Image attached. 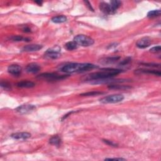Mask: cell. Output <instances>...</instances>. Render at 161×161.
Wrapping results in <instances>:
<instances>
[{"label": "cell", "mask_w": 161, "mask_h": 161, "mask_svg": "<svg viewBox=\"0 0 161 161\" xmlns=\"http://www.w3.org/2000/svg\"><path fill=\"white\" fill-rule=\"evenodd\" d=\"M98 66L90 63H68L61 66L60 71L62 73L72 74L75 73H83L97 68Z\"/></svg>", "instance_id": "obj_1"}, {"label": "cell", "mask_w": 161, "mask_h": 161, "mask_svg": "<svg viewBox=\"0 0 161 161\" xmlns=\"http://www.w3.org/2000/svg\"><path fill=\"white\" fill-rule=\"evenodd\" d=\"M122 72L120 69H113V68H107V69H102L100 71L96 72L87 75L86 76L83 77L84 80L86 81H93L97 80L105 79L114 77L116 75L119 74Z\"/></svg>", "instance_id": "obj_2"}, {"label": "cell", "mask_w": 161, "mask_h": 161, "mask_svg": "<svg viewBox=\"0 0 161 161\" xmlns=\"http://www.w3.org/2000/svg\"><path fill=\"white\" fill-rule=\"evenodd\" d=\"M74 41L78 46L90 47L94 44V40L91 37L85 35H77L74 38Z\"/></svg>", "instance_id": "obj_3"}, {"label": "cell", "mask_w": 161, "mask_h": 161, "mask_svg": "<svg viewBox=\"0 0 161 161\" xmlns=\"http://www.w3.org/2000/svg\"><path fill=\"white\" fill-rule=\"evenodd\" d=\"M124 100V96L122 94H116L109 95L105 96L100 100V101L102 103L108 104V103H117L121 102Z\"/></svg>", "instance_id": "obj_4"}, {"label": "cell", "mask_w": 161, "mask_h": 161, "mask_svg": "<svg viewBox=\"0 0 161 161\" xmlns=\"http://www.w3.org/2000/svg\"><path fill=\"white\" fill-rule=\"evenodd\" d=\"M69 76V75H59L55 73H43L40 74L37 76V78L41 79L47 81H57L66 79Z\"/></svg>", "instance_id": "obj_5"}, {"label": "cell", "mask_w": 161, "mask_h": 161, "mask_svg": "<svg viewBox=\"0 0 161 161\" xmlns=\"http://www.w3.org/2000/svg\"><path fill=\"white\" fill-rule=\"evenodd\" d=\"M45 57L48 59H56L60 56V49L59 47H54L51 49H49L45 52Z\"/></svg>", "instance_id": "obj_6"}, {"label": "cell", "mask_w": 161, "mask_h": 161, "mask_svg": "<svg viewBox=\"0 0 161 161\" xmlns=\"http://www.w3.org/2000/svg\"><path fill=\"white\" fill-rule=\"evenodd\" d=\"M36 108L35 105H23L21 106H19L18 107H17L15 109L16 112L20 114H27L33 111L34 109Z\"/></svg>", "instance_id": "obj_7"}, {"label": "cell", "mask_w": 161, "mask_h": 161, "mask_svg": "<svg viewBox=\"0 0 161 161\" xmlns=\"http://www.w3.org/2000/svg\"><path fill=\"white\" fill-rule=\"evenodd\" d=\"M151 44V39L149 37H143L139 39L136 43V46L139 49H145Z\"/></svg>", "instance_id": "obj_8"}, {"label": "cell", "mask_w": 161, "mask_h": 161, "mask_svg": "<svg viewBox=\"0 0 161 161\" xmlns=\"http://www.w3.org/2000/svg\"><path fill=\"white\" fill-rule=\"evenodd\" d=\"M22 69L19 65L12 64L8 67V72L10 74L15 76H18L21 74Z\"/></svg>", "instance_id": "obj_9"}, {"label": "cell", "mask_w": 161, "mask_h": 161, "mask_svg": "<svg viewBox=\"0 0 161 161\" xmlns=\"http://www.w3.org/2000/svg\"><path fill=\"white\" fill-rule=\"evenodd\" d=\"M126 81L125 79H105L93 81L91 82V84H108V83H124Z\"/></svg>", "instance_id": "obj_10"}, {"label": "cell", "mask_w": 161, "mask_h": 161, "mask_svg": "<svg viewBox=\"0 0 161 161\" xmlns=\"http://www.w3.org/2000/svg\"><path fill=\"white\" fill-rule=\"evenodd\" d=\"M11 137L16 140H26L31 137V134L28 132H18L13 133Z\"/></svg>", "instance_id": "obj_11"}, {"label": "cell", "mask_w": 161, "mask_h": 161, "mask_svg": "<svg viewBox=\"0 0 161 161\" xmlns=\"http://www.w3.org/2000/svg\"><path fill=\"white\" fill-rule=\"evenodd\" d=\"M100 9L101 11L106 15H113V13L112 12L110 5L105 2H101L100 3Z\"/></svg>", "instance_id": "obj_12"}, {"label": "cell", "mask_w": 161, "mask_h": 161, "mask_svg": "<svg viewBox=\"0 0 161 161\" xmlns=\"http://www.w3.org/2000/svg\"><path fill=\"white\" fill-rule=\"evenodd\" d=\"M134 73L136 74H153L156 75V76H160L161 75V73L160 71L156 70H150V69H137L135 71Z\"/></svg>", "instance_id": "obj_13"}, {"label": "cell", "mask_w": 161, "mask_h": 161, "mask_svg": "<svg viewBox=\"0 0 161 161\" xmlns=\"http://www.w3.org/2000/svg\"><path fill=\"white\" fill-rule=\"evenodd\" d=\"M40 70V67L39 64L36 63H30L26 67V71L29 73L35 74L38 73Z\"/></svg>", "instance_id": "obj_14"}, {"label": "cell", "mask_w": 161, "mask_h": 161, "mask_svg": "<svg viewBox=\"0 0 161 161\" xmlns=\"http://www.w3.org/2000/svg\"><path fill=\"white\" fill-rule=\"evenodd\" d=\"M43 46L39 44H31L27 45L23 48V50L25 52H35L42 49Z\"/></svg>", "instance_id": "obj_15"}, {"label": "cell", "mask_w": 161, "mask_h": 161, "mask_svg": "<svg viewBox=\"0 0 161 161\" xmlns=\"http://www.w3.org/2000/svg\"><path fill=\"white\" fill-rule=\"evenodd\" d=\"M17 87L21 88H32L35 86V84L32 81H22L16 84Z\"/></svg>", "instance_id": "obj_16"}, {"label": "cell", "mask_w": 161, "mask_h": 161, "mask_svg": "<svg viewBox=\"0 0 161 161\" xmlns=\"http://www.w3.org/2000/svg\"><path fill=\"white\" fill-rule=\"evenodd\" d=\"M49 143L52 145L59 147L61 143V139L59 135H54L49 139Z\"/></svg>", "instance_id": "obj_17"}, {"label": "cell", "mask_w": 161, "mask_h": 161, "mask_svg": "<svg viewBox=\"0 0 161 161\" xmlns=\"http://www.w3.org/2000/svg\"><path fill=\"white\" fill-rule=\"evenodd\" d=\"M120 57H106L104 59H101V63L103 64H112L115 62L117 60L120 59Z\"/></svg>", "instance_id": "obj_18"}, {"label": "cell", "mask_w": 161, "mask_h": 161, "mask_svg": "<svg viewBox=\"0 0 161 161\" xmlns=\"http://www.w3.org/2000/svg\"><path fill=\"white\" fill-rule=\"evenodd\" d=\"M109 5H110L113 13V14H115L116 10L121 6L122 2L120 1H118V0H113V1H110V4Z\"/></svg>", "instance_id": "obj_19"}, {"label": "cell", "mask_w": 161, "mask_h": 161, "mask_svg": "<svg viewBox=\"0 0 161 161\" xmlns=\"http://www.w3.org/2000/svg\"><path fill=\"white\" fill-rule=\"evenodd\" d=\"M52 21L54 23H64L67 21V17L64 15H59L54 16L51 19Z\"/></svg>", "instance_id": "obj_20"}, {"label": "cell", "mask_w": 161, "mask_h": 161, "mask_svg": "<svg viewBox=\"0 0 161 161\" xmlns=\"http://www.w3.org/2000/svg\"><path fill=\"white\" fill-rule=\"evenodd\" d=\"M65 49H67V50H74L75 49H76L78 45L74 42V41H71V42H68L66 44H65Z\"/></svg>", "instance_id": "obj_21"}, {"label": "cell", "mask_w": 161, "mask_h": 161, "mask_svg": "<svg viewBox=\"0 0 161 161\" xmlns=\"http://www.w3.org/2000/svg\"><path fill=\"white\" fill-rule=\"evenodd\" d=\"M108 88L111 89V90H128V89L132 88L129 86H125V85H113L111 84L108 86Z\"/></svg>", "instance_id": "obj_22"}, {"label": "cell", "mask_w": 161, "mask_h": 161, "mask_svg": "<svg viewBox=\"0 0 161 161\" xmlns=\"http://www.w3.org/2000/svg\"><path fill=\"white\" fill-rule=\"evenodd\" d=\"M10 39L15 42H22V41H24V42H29L31 40L29 38H25L22 36L20 35H13L10 37Z\"/></svg>", "instance_id": "obj_23"}, {"label": "cell", "mask_w": 161, "mask_h": 161, "mask_svg": "<svg viewBox=\"0 0 161 161\" xmlns=\"http://www.w3.org/2000/svg\"><path fill=\"white\" fill-rule=\"evenodd\" d=\"M103 94H104V92H102L100 91H91L82 93L80 94V96H93L101 95Z\"/></svg>", "instance_id": "obj_24"}, {"label": "cell", "mask_w": 161, "mask_h": 161, "mask_svg": "<svg viewBox=\"0 0 161 161\" xmlns=\"http://www.w3.org/2000/svg\"><path fill=\"white\" fill-rule=\"evenodd\" d=\"M160 13H161V12L160 10H152V11H150L147 13V17H149V18H154V17L160 16Z\"/></svg>", "instance_id": "obj_25"}, {"label": "cell", "mask_w": 161, "mask_h": 161, "mask_svg": "<svg viewBox=\"0 0 161 161\" xmlns=\"http://www.w3.org/2000/svg\"><path fill=\"white\" fill-rule=\"evenodd\" d=\"M1 86L4 88L5 90H11V84H10L8 82L6 81H1Z\"/></svg>", "instance_id": "obj_26"}, {"label": "cell", "mask_w": 161, "mask_h": 161, "mask_svg": "<svg viewBox=\"0 0 161 161\" xmlns=\"http://www.w3.org/2000/svg\"><path fill=\"white\" fill-rule=\"evenodd\" d=\"M103 142H105L106 144H107L109 146H112V147H117L118 146V145L116 144V143L113 142L112 141H110V140L103 139Z\"/></svg>", "instance_id": "obj_27"}, {"label": "cell", "mask_w": 161, "mask_h": 161, "mask_svg": "<svg viewBox=\"0 0 161 161\" xmlns=\"http://www.w3.org/2000/svg\"><path fill=\"white\" fill-rule=\"evenodd\" d=\"M132 59L130 57H128V58H126L125 59L122 60V62H120V65H121V66H125V65L128 64V63H130L131 62Z\"/></svg>", "instance_id": "obj_28"}, {"label": "cell", "mask_w": 161, "mask_h": 161, "mask_svg": "<svg viewBox=\"0 0 161 161\" xmlns=\"http://www.w3.org/2000/svg\"><path fill=\"white\" fill-rule=\"evenodd\" d=\"M160 50H161V47H160V46L154 47L152 48V49H150V52H153V53L159 52H160Z\"/></svg>", "instance_id": "obj_29"}, {"label": "cell", "mask_w": 161, "mask_h": 161, "mask_svg": "<svg viewBox=\"0 0 161 161\" xmlns=\"http://www.w3.org/2000/svg\"><path fill=\"white\" fill-rule=\"evenodd\" d=\"M143 65H145V66L149 67H160V64H143Z\"/></svg>", "instance_id": "obj_30"}, {"label": "cell", "mask_w": 161, "mask_h": 161, "mask_svg": "<svg viewBox=\"0 0 161 161\" xmlns=\"http://www.w3.org/2000/svg\"><path fill=\"white\" fill-rule=\"evenodd\" d=\"M105 160H125V159L123 158H107Z\"/></svg>", "instance_id": "obj_31"}, {"label": "cell", "mask_w": 161, "mask_h": 161, "mask_svg": "<svg viewBox=\"0 0 161 161\" xmlns=\"http://www.w3.org/2000/svg\"><path fill=\"white\" fill-rule=\"evenodd\" d=\"M84 3H85L86 5V6H88L89 9H90V10H91V11H92V12L94 11V10H93V8H92L91 5L90 4V2H89V1H84Z\"/></svg>", "instance_id": "obj_32"}, {"label": "cell", "mask_w": 161, "mask_h": 161, "mask_svg": "<svg viewBox=\"0 0 161 161\" xmlns=\"http://www.w3.org/2000/svg\"><path fill=\"white\" fill-rule=\"evenodd\" d=\"M23 31L24 32H26V33H30L31 32V30L29 28L28 26H26L25 28L23 29Z\"/></svg>", "instance_id": "obj_33"}, {"label": "cell", "mask_w": 161, "mask_h": 161, "mask_svg": "<svg viewBox=\"0 0 161 161\" xmlns=\"http://www.w3.org/2000/svg\"><path fill=\"white\" fill-rule=\"evenodd\" d=\"M75 111H71V112H69V113H68L67 114H66V115H65L63 117H62V120H64L65 118H66L67 117H68V116H69L70 115H71L72 113H74Z\"/></svg>", "instance_id": "obj_34"}, {"label": "cell", "mask_w": 161, "mask_h": 161, "mask_svg": "<svg viewBox=\"0 0 161 161\" xmlns=\"http://www.w3.org/2000/svg\"><path fill=\"white\" fill-rule=\"evenodd\" d=\"M36 3H37V4H39V5H42V2H41V1H35Z\"/></svg>", "instance_id": "obj_35"}]
</instances>
